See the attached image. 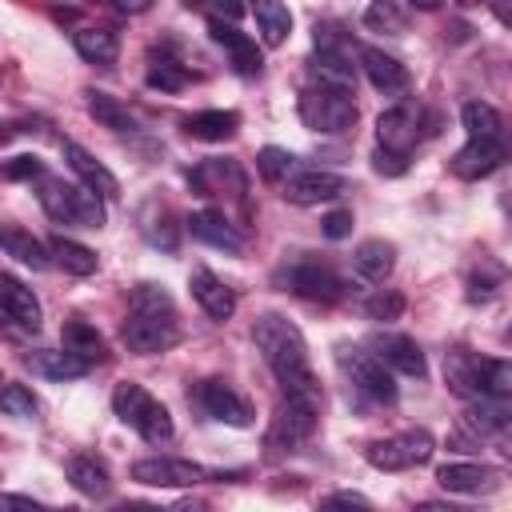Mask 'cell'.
I'll return each instance as SVG.
<instances>
[{"mask_svg": "<svg viewBox=\"0 0 512 512\" xmlns=\"http://www.w3.org/2000/svg\"><path fill=\"white\" fill-rule=\"evenodd\" d=\"M236 128H240V116L232 108H208V112H196V116L184 120V132L192 140H208V144H220V140L236 136Z\"/></svg>", "mask_w": 512, "mask_h": 512, "instance_id": "obj_27", "label": "cell"}, {"mask_svg": "<svg viewBox=\"0 0 512 512\" xmlns=\"http://www.w3.org/2000/svg\"><path fill=\"white\" fill-rule=\"evenodd\" d=\"M364 312H368V320H400L404 316V296L396 292V288H380V292H372L368 300H364Z\"/></svg>", "mask_w": 512, "mask_h": 512, "instance_id": "obj_40", "label": "cell"}, {"mask_svg": "<svg viewBox=\"0 0 512 512\" xmlns=\"http://www.w3.org/2000/svg\"><path fill=\"white\" fill-rule=\"evenodd\" d=\"M72 48H76L80 60L100 64V68H104V64H116V56H120L116 32H112V28H92V24H84V28L72 32Z\"/></svg>", "mask_w": 512, "mask_h": 512, "instance_id": "obj_26", "label": "cell"}, {"mask_svg": "<svg viewBox=\"0 0 512 512\" xmlns=\"http://www.w3.org/2000/svg\"><path fill=\"white\" fill-rule=\"evenodd\" d=\"M48 252H52L56 264H60L64 272H72V276H92V272L100 268V256H96L88 244L68 240V236H52V240H48Z\"/></svg>", "mask_w": 512, "mask_h": 512, "instance_id": "obj_31", "label": "cell"}, {"mask_svg": "<svg viewBox=\"0 0 512 512\" xmlns=\"http://www.w3.org/2000/svg\"><path fill=\"white\" fill-rule=\"evenodd\" d=\"M196 404L204 408V416H212V420H220V424H228V428H248V424H252L248 400H244L232 384H224V380H204V384L196 388Z\"/></svg>", "mask_w": 512, "mask_h": 512, "instance_id": "obj_13", "label": "cell"}, {"mask_svg": "<svg viewBox=\"0 0 512 512\" xmlns=\"http://www.w3.org/2000/svg\"><path fill=\"white\" fill-rule=\"evenodd\" d=\"M340 368L348 372L352 388L368 400V404H392L396 400V380L388 372L384 360H376L364 348H340Z\"/></svg>", "mask_w": 512, "mask_h": 512, "instance_id": "obj_9", "label": "cell"}, {"mask_svg": "<svg viewBox=\"0 0 512 512\" xmlns=\"http://www.w3.org/2000/svg\"><path fill=\"white\" fill-rule=\"evenodd\" d=\"M284 200L288 204H328V200H340L348 192V180L340 172H328V168H292L284 180Z\"/></svg>", "mask_w": 512, "mask_h": 512, "instance_id": "obj_10", "label": "cell"}, {"mask_svg": "<svg viewBox=\"0 0 512 512\" xmlns=\"http://www.w3.org/2000/svg\"><path fill=\"white\" fill-rule=\"evenodd\" d=\"M44 212L60 224H76V228H104V200L84 188V184H72V180H60V176H40V188H36Z\"/></svg>", "mask_w": 512, "mask_h": 512, "instance_id": "obj_4", "label": "cell"}, {"mask_svg": "<svg viewBox=\"0 0 512 512\" xmlns=\"http://www.w3.org/2000/svg\"><path fill=\"white\" fill-rule=\"evenodd\" d=\"M300 120L312 128V132H324V136H340L356 124V100L348 88H336V84H308L300 92Z\"/></svg>", "mask_w": 512, "mask_h": 512, "instance_id": "obj_6", "label": "cell"}, {"mask_svg": "<svg viewBox=\"0 0 512 512\" xmlns=\"http://www.w3.org/2000/svg\"><path fill=\"white\" fill-rule=\"evenodd\" d=\"M256 168H260V176H264V180L280 184V180H284V176L296 168V156H292V152H284V148H276V144H268V148H260Z\"/></svg>", "mask_w": 512, "mask_h": 512, "instance_id": "obj_39", "label": "cell"}, {"mask_svg": "<svg viewBox=\"0 0 512 512\" xmlns=\"http://www.w3.org/2000/svg\"><path fill=\"white\" fill-rule=\"evenodd\" d=\"M112 408H116V416H120L132 432H140L148 444H168V440L176 436V424H172L168 408H164L148 388H140V384H132V380L116 384Z\"/></svg>", "mask_w": 512, "mask_h": 512, "instance_id": "obj_5", "label": "cell"}, {"mask_svg": "<svg viewBox=\"0 0 512 512\" xmlns=\"http://www.w3.org/2000/svg\"><path fill=\"white\" fill-rule=\"evenodd\" d=\"M288 288L296 292V296H304V300H316V304H336V300H344V280L328 268V264H320V260H300V264H292V272H288Z\"/></svg>", "mask_w": 512, "mask_h": 512, "instance_id": "obj_12", "label": "cell"}, {"mask_svg": "<svg viewBox=\"0 0 512 512\" xmlns=\"http://www.w3.org/2000/svg\"><path fill=\"white\" fill-rule=\"evenodd\" d=\"M0 172H4L8 180H40V176H44V164H40L36 156H16V160H8Z\"/></svg>", "mask_w": 512, "mask_h": 512, "instance_id": "obj_42", "label": "cell"}, {"mask_svg": "<svg viewBox=\"0 0 512 512\" xmlns=\"http://www.w3.org/2000/svg\"><path fill=\"white\" fill-rule=\"evenodd\" d=\"M436 484H440L444 492L480 496V492H492V488H496V468H488V464H472V460L444 464V468H436Z\"/></svg>", "mask_w": 512, "mask_h": 512, "instance_id": "obj_23", "label": "cell"}, {"mask_svg": "<svg viewBox=\"0 0 512 512\" xmlns=\"http://www.w3.org/2000/svg\"><path fill=\"white\" fill-rule=\"evenodd\" d=\"M372 168H376L380 176H404V172H408V156H404V152H392V148H376Z\"/></svg>", "mask_w": 512, "mask_h": 512, "instance_id": "obj_41", "label": "cell"}, {"mask_svg": "<svg viewBox=\"0 0 512 512\" xmlns=\"http://www.w3.org/2000/svg\"><path fill=\"white\" fill-rule=\"evenodd\" d=\"M376 136H380V148H392V152L408 156L412 144L420 140V108L416 104H396V108L380 112Z\"/></svg>", "mask_w": 512, "mask_h": 512, "instance_id": "obj_18", "label": "cell"}, {"mask_svg": "<svg viewBox=\"0 0 512 512\" xmlns=\"http://www.w3.org/2000/svg\"><path fill=\"white\" fill-rule=\"evenodd\" d=\"M28 364H32L40 376H52V380H76V376H84V372L92 368L88 360H80V356L68 352V348H44V352H32Z\"/></svg>", "mask_w": 512, "mask_h": 512, "instance_id": "obj_30", "label": "cell"}, {"mask_svg": "<svg viewBox=\"0 0 512 512\" xmlns=\"http://www.w3.org/2000/svg\"><path fill=\"white\" fill-rule=\"evenodd\" d=\"M184 228L196 236V240H204V244H212V248H220V252H240L244 248V236L228 224V216L224 212H216V208H200V212H192L188 220H184Z\"/></svg>", "mask_w": 512, "mask_h": 512, "instance_id": "obj_22", "label": "cell"}, {"mask_svg": "<svg viewBox=\"0 0 512 512\" xmlns=\"http://www.w3.org/2000/svg\"><path fill=\"white\" fill-rule=\"evenodd\" d=\"M504 164V140H468L452 156V172L460 180H484Z\"/></svg>", "mask_w": 512, "mask_h": 512, "instance_id": "obj_21", "label": "cell"}, {"mask_svg": "<svg viewBox=\"0 0 512 512\" xmlns=\"http://www.w3.org/2000/svg\"><path fill=\"white\" fill-rule=\"evenodd\" d=\"M248 8H252V16H256L260 36H264L268 48H276V44L288 40V32H292V12H288L284 0H248Z\"/></svg>", "mask_w": 512, "mask_h": 512, "instance_id": "obj_29", "label": "cell"}, {"mask_svg": "<svg viewBox=\"0 0 512 512\" xmlns=\"http://www.w3.org/2000/svg\"><path fill=\"white\" fill-rule=\"evenodd\" d=\"M372 356L384 360V364H388L392 372H400V376H416V380L428 376V360H424V352H420V344H416L412 336L376 332V336H372Z\"/></svg>", "mask_w": 512, "mask_h": 512, "instance_id": "obj_14", "label": "cell"}, {"mask_svg": "<svg viewBox=\"0 0 512 512\" xmlns=\"http://www.w3.org/2000/svg\"><path fill=\"white\" fill-rule=\"evenodd\" d=\"M4 136H8V132H4V128H0V140H4Z\"/></svg>", "mask_w": 512, "mask_h": 512, "instance_id": "obj_50", "label": "cell"}, {"mask_svg": "<svg viewBox=\"0 0 512 512\" xmlns=\"http://www.w3.org/2000/svg\"><path fill=\"white\" fill-rule=\"evenodd\" d=\"M0 412L4 416H16V420H36L40 416V400L24 384H4L0 388Z\"/></svg>", "mask_w": 512, "mask_h": 512, "instance_id": "obj_36", "label": "cell"}, {"mask_svg": "<svg viewBox=\"0 0 512 512\" xmlns=\"http://www.w3.org/2000/svg\"><path fill=\"white\" fill-rule=\"evenodd\" d=\"M60 152H64V164L80 176V184H84V188H92L100 200H116V196H120V180H116V176H112V172H108V168H104V164H100L84 144L64 140V144H60Z\"/></svg>", "mask_w": 512, "mask_h": 512, "instance_id": "obj_16", "label": "cell"}, {"mask_svg": "<svg viewBox=\"0 0 512 512\" xmlns=\"http://www.w3.org/2000/svg\"><path fill=\"white\" fill-rule=\"evenodd\" d=\"M60 336H64V348L76 352L80 360H88V364L104 360V336L88 320H64V332Z\"/></svg>", "mask_w": 512, "mask_h": 512, "instance_id": "obj_35", "label": "cell"}, {"mask_svg": "<svg viewBox=\"0 0 512 512\" xmlns=\"http://www.w3.org/2000/svg\"><path fill=\"white\" fill-rule=\"evenodd\" d=\"M188 288H192V300L204 308V316L228 320V316L236 312V292H232L212 268H192V272H188Z\"/></svg>", "mask_w": 512, "mask_h": 512, "instance_id": "obj_19", "label": "cell"}, {"mask_svg": "<svg viewBox=\"0 0 512 512\" xmlns=\"http://www.w3.org/2000/svg\"><path fill=\"white\" fill-rule=\"evenodd\" d=\"M68 480H72V488L80 496H92V500L96 496H108V488H112V476H108L104 460H96L88 452H80V456L68 460Z\"/></svg>", "mask_w": 512, "mask_h": 512, "instance_id": "obj_28", "label": "cell"}, {"mask_svg": "<svg viewBox=\"0 0 512 512\" xmlns=\"http://www.w3.org/2000/svg\"><path fill=\"white\" fill-rule=\"evenodd\" d=\"M324 504L332 508V504H344V508H368V496H360V492H332V496H324Z\"/></svg>", "mask_w": 512, "mask_h": 512, "instance_id": "obj_45", "label": "cell"}, {"mask_svg": "<svg viewBox=\"0 0 512 512\" xmlns=\"http://www.w3.org/2000/svg\"><path fill=\"white\" fill-rule=\"evenodd\" d=\"M84 96H88V112H92L96 124H104V128H112V132H136V116H132L116 96H108V92H100V88H88Z\"/></svg>", "mask_w": 512, "mask_h": 512, "instance_id": "obj_32", "label": "cell"}, {"mask_svg": "<svg viewBox=\"0 0 512 512\" xmlns=\"http://www.w3.org/2000/svg\"><path fill=\"white\" fill-rule=\"evenodd\" d=\"M408 4H412V8H436L440 0H408Z\"/></svg>", "mask_w": 512, "mask_h": 512, "instance_id": "obj_49", "label": "cell"}, {"mask_svg": "<svg viewBox=\"0 0 512 512\" xmlns=\"http://www.w3.org/2000/svg\"><path fill=\"white\" fill-rule=\"evenodd\" d=\"M0 312H4L8 320H16L20 328H28V332H36L40 320H44L36 292H32L24 280L8 276V272H0Z\"/></svg>", "mask_w": 512, "mask_h": 512, "instance_id": "obj_20", "label": "cell"}, {"mask_svg": "<svg viewBox=\"0 0 512 512\" xmlns=\"http://www.w3.org/2000/svg\"><path fill=\"white\" fill-rule=\"evenodd\" d=\"M320 232H324L328 240H344V236L352 232V212H348V208H336V212H328V216L320 220Z\"/></svg>", "mask_w": 512, "mask_h": 512, "instance_id": "obj_43", "label": "cell"}, {"mask_svg": "<svg viewBox=\"0 0 512 512\" xmlns=\"http://www.w3.org/2000/svg\"><path fill=\"white\" fill-rule=\"evenodd\" d=\"M432 452H436L432 432H424V428H404V432H396V436L372 440L364 456H368V464L380 468V472H404V468L428 464Z\"/></svg>", "mask_w": 512, "mask_h": 512, "instance_id": "obj_7", "label": "cell"}, {"mask_svg": "<svg viewBox=\"0 0 512 512\" xmlns=\"http://www.w3.org/2000/svg\"><path fill=\"white\" fill-rule=\"evenodd\" d=\"M132 480H140L148 488H188V484L208 480V468L180 460V456H144L132 464Z\"/></svg>", "mask_w": 512, "mask_h": 512, "instance_id": "obj_11", "label": "cell"}, {"mask_svg": "<svg viewBox=\"0 0 512 512\" xmlns=\"http://www.w3.org/2000/svg\"><path fill=\"white\" fill-rule=\"evenodd\" d=\"M112 8H120V12H128V16H136V12H148L152 8V0H108Z\"/></svg>", "mask_w": 512, "mask_h": 512, "instance_id": "obj_47", "label": "cell"}, {"mask_svg": "<svg viewBox=\"0 0 512 512\" xmlns=\"http://www.w3.org/2000/svg\"><path fill=\"white\" fill-rule=\"evenodd\" d=\"M188 4H192V0H188ZM196 8H208L216 20H232V24L244 16V0H196Z\"/></svg>", "mask_w": 512, "mask_h": 512, "instance_id": "obj_44", "label": "cell"}, {"mask_svg": "<svg viewBox=\"0 0 512 512\" xmlns=\"http://www.w3.org/2000/svg\"><path fill=\"white\" fill-rule=\"evenodd\" d=\"M364 24H368L372 32H388V36H400V32L408 28L404 12H400L392 0H372V4L364 8Z\"/></svg>", "mask_w": 512, "mask_h": 512, "instance_id": "obj_37", "label": "cell"}, {"mask_svg": "<svg viewBox=\"0 0 512 512\" xmlns=\"http://www.w3.org/2000/svg\"><path fill=\"white\" fill-rule=\"evenodd\" d=\"M252 340L264 356V364L272 368L276 384L284 388V396H300V400H320L324 404V392H320V380L312 372V356H308V344H304V332L276 316V312H264L252 328Z\"/></svg>", "mask_w": 512, "mask_h": 512, "instance_id": "obj_1", "label": "cell"}, {"mask_svg": "<svg viewBox=\"0 0 512 512\" xmlns=\"http://www.w3.org/2000/svg\"><path fill=\"white\" fill-rule=\"evenodd\" d=\"M120 340L132 356H160L168 348L180 344V320H176V304L164 292V284H136L132 300H128V316L120 328Z\"/></svg>", "mask_w": 512, "mask_h": 512, "instance_id": "obj_2", "label": "cell"}, {"mask_svg": "<svg viewBox=\"0 0 512 512\" xmlns=\"http://www.w3.org/2000/svg\"><path fill=\"white\" fill-rule=\"evenodd\" d=\"M188 84V72L184 64L168 60V56H152L148 64V88H160V92H180Z\"/></svg>", "mask_w": 512, "mask_h": 512, "instance_id": "obj_38", "label": "cell"}, {"mask_svg": "<svg viewBox=\"0 0 512 512\" xmlns=\"http://www.w3.org/2000/svg\"><path fill=\"white\" fill-rule=\"evenodd\" d=\"M356 56H360V68H364V76L372 80L376 92L392 96V92H404L408 88V68L396 56H388L380 48H360Z\"/></svg>", "mask_w": 512, "mask_h": 512, "instance_id": "obj_24", "label": "cell"}, {"mask_svg": "<svg viewBox=\"0 0 512 512\" xmlns=\"http://www.w3.org/2000/svg\"><path fill=\"white\" fill-rule=\"evenodd\" d=\"M188 180H192V188L200 196H244V188H248L240 164L236 160H224V156H212V160L196 164L188 172Z\"/></svg>", "mask_w": 512, "mask_h": 512, "instance_id": "obj_17", "label": "cell"}, {"mask_svg": "<svg viewBox=\"0 0 512 512\" xmlns=\"http://www.w3.org/2000/svg\"><path fill=\"white\" fill-rule=\"evenodd\" d=\"M0 248L8 252V256H16L20 264H32V268H48L52 260V252L32 236V232H24V228H0Z\"/></svg>", "mask_w": 512, "mask_h": 512, "instance_id": "obj_34", "label": "cell"}, {"mask_svg": "<svg viewBox=\"0 0 512 512\" xmlns=\"http://www.w3.org/2000/svg\"><path fill=\"white\" fill-rule=\"evenodd\" d=\"M392 264H396V248H392L388 240H380V236L364 240V244L352 252V272H356L360 280H368V284H384L388 272H392Z\"/></svg>", "mask_w": 512, "mask_h": 512, "instance_id": "obj_25", "label": "cell"}, {"mask_svg": "<svg viewBox=\"0 0 512 512\" xmlns=\"http://www.w3.org/2000/svg\"><path fill=\"white\" fill-rule=\"evenodd\" d=\"M460 120H464L468 140H500V132H504L500 112H496L492 104H484V100H468V104L460 108Z\"/></svg>", "mask_w": 512, "mask_h": 512, "instance_id": "obj_33", "label": "cell"}, {"mask_svg": "<svg viewBox=\"0 0 512 512\" xmlns=\"http://www.w3.org/2000/svg\"><path fill=\"white\" fill-rule=\"evenodd\" d=\"M208 36L228 52V60H232V68L240 72V76H260V68H264V56H260V48H256V40L248 36V32H240L232 20H208Z\"/></svg>", "mask_w": 512, "mask_h": 512, "instance_id": "obj_15", "label": "cell"}, {"mask_svg": "<svg viewBox=\"0 0 512 512\" xmlns=\"http://www.w3.org/2000/svg\"><path fill=\"white\" fill-rule=\"evenodd\" d=\"M316 416H320V400L284 396V404L276 408V416L268 424V448L272 452H296L316 432Z\"/></svg>", "mask_w": 512, "mask_h": 512, "instance_id": "obj_8", "label": "cell"}, {"mask_svg": "<svg viewBox=\"0 0 512 512\" xmlns=\"http://www.w3.org/2000/svg\"><path fill=\"white\" fill-rule=\"evenodd\" d=\"M444 384L460 400H480V396H512V364L508 360H488L468 348L444 352Z\"/></svg>", "mask_w": 512, "mask_h": 512, "instance_id": "obj_3", "label": "cell"}, {"mask_svg": "<svg viewBox=\"0 0 512 512\" xmlns=\"http://www.w3.org/2000/svg\"><path fill=\"white\" fill-rule=\"evenodd\" d=\"M492 4V12H496V20L500 24H512V12H508V0H488Z\"/></svg>", "mask_w": 512, "mask_h": 512, "instance_id": "obj_48", "label": "cell"}, {"mask_svg": "<svg viewBox=\"0 0 512 512\" xmlns=\"http://www.w3.org/2000/svg\"><path fill=\"white\" fill-rule=\"evenodd\" d=\"M0 508H28V512H36L40 504H36L32 496H12V492H0Z\"/></svg>", "mask_w": 512, "mask_h": 512, "instance_id": "obj_46", "label": "cell"}]
</instances>
